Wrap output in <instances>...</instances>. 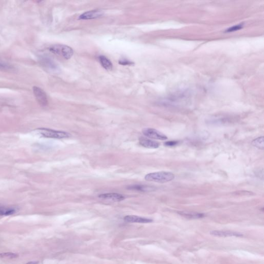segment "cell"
I'll use <instances>...</instances> for the list:
<instances>
[{
  "label": "cell",
  "instance_id": "obj_7",
  "mask_svg": "<svg viewBox=\"0 0 264 264\" xmlns=\"http://www.w3.org/2000/svg\"><path fill=\"white\" fill-rule=\"evenodd\" d=\"M99 198L113 202H120L125 199V196L118 193H106L100 194Z\"/></svg>",
  "mask_w": 264,
  "mask_h": 264
},
{
  "label": "cell",
  "instance_id": "obj_19",
  "mask_svg": "<svg viewBox=\"0 0 264 264\" xmlns=\"http://www.w3.org/2000/svg\"><path fill=\"white\" fill-rule=\"evenodd\" d=\"M119 63L120 65H124V66H125V65H132L134 64L133 62L129 61L128 60H125H125H119Z\"/></svg>",
  "mask_w": 264,
  "mask_h": 264
},
{
  "label": "cell",
  "instance_id": "obj_14",
  "mask_svg": "<svg viewBox=\"0 0 264 264\" xmlns=\"http://www.w3.org/2000/svg\"><path fill=\"white\" fill-rule=\"evenodd\" d=\"M99 58L101 64L104 68L108 70H112L113 64L108 58L104 56H100Z\"/></svg>",
  "mask_w": 264,
  "mask_h": 264
},
{
  "label": "cell",
  "instance_id": "obj_20",
  "mask_svg": "<svg viewBox=\"0 0 264 264\" xmlns=\"http://www.w3.org/2000/svg\"><path fill=\"white\" fill-rule=\"evenodd\" d=\"M178 142L176 141H170V142H166L165 145L167 147H173L177 145Z\"/></svg>",
  "mask_w": 264,
  "mask_h": 264
},
{
  "label": "cell",
  "instance_id": "obj_16",
  "mask_svg": "<svg viewBox=\"0 0 264 264\" xmlns=\"http://www.w3.org/2000/svg\"><path fill=\"white\" fill-rule=\"evenodd\" d=\"M18 257V255L12 252H5L0 253V259H13Z\"/></svg>",
  "mask_w": 264,
  "mask_h": 264
},
{
  "label": "cell",
  "instance_id": "obj_12",
  "mask_svg": "<svg viewBox=\"0 0 264 264\" xmlns=\"http://www.w3.org/2000/svg\"><path fill=\"white\" fill-rule=\"evenodd\" d=\"M128 189L131 190L138 191L142 192L151 191L154 190V188L151 186H146L143 185H133L128 187Z\"/></svg>",
  "mask_w": 264,
  "mask_h": 264
},
{
  "label": "cell",
  "instance_id": "obj_3",
  "mask_svg": "<svg viewBox=\"0 0 264 264\" xmlns=\"http://www.w3.org/2000/svg\"><path fill=\"white\" fill-rule=\"evenodd\" d=\"M50 50L55 54L63 57L66 60L70 59L74 54V51L72 49L70 48V46L65 45H56L51 47Z\"/></svg>",
  "mask_w": 264,
  "mask_h": 264
},
{
  "label": "cell",
  "instance_id": "obj_9",
  "mask_svg": "<svg viewBox=\"0 0 264 264\" xmlns=\"http://www.w3.org/2000/svg\"><path fill=\"white\" fill-rule=\"evenodd\" d=\"M139 142L140 145L146 148L156 149L158 148L160 146V143L158 142L145 137H140L139 139Z\"/></svg>",
  "mask_w": 264,
  "mask_h": 264
},
{
  "label": "cell",
  "instance_id": "obj_4",
  "mask_svg": "<svg viewBox=\"0 0 264 264\" xmlns=\"http://www.w3.org/2000/svg\"><path fill=\"white\" fill-rule=\"evenodd\" d=\"M142 132L145 136L150 139H153L160 140H165L167 139V137L162 132L159 131L158 130H155L152 128H145L143 129Z\"/></svg>",
  "mask_w": 264,
  "mask_h": 264
},
{
  "label": "cell",
  "instance_id": "obj_6",
  "mask_svg": "<svg viewBox=\"0 0 264 264\" xmlns=\"http://www.w3.org/2000/svg\"><path fill=\"white\" fill-rule=\"evenodd\" d=\"M210 234L214 236L220 237H242L244 235L242 233L237 232L230 231H220L214 230L210 232Z\"/></svg>",
  "mask_w": 264,
  "mask_h": 264
},
{
  "label": "cell",
  "instance_id": "obj_2",
  "mask_svg": "<svg viewBox=\"0 0 264 264\" xmlns=\"http://www.w3.org/2000/svg\"><path fill=\"white\" fill-rule=\"evenodd\" d=\"M38 134L45 138L63 139L70 137V134L66 132L52 130L46 128H39L36 130Z\"/></svg>",
  "mask_w": 264,
  "mask_h": 264
},
{
  "label": "cell",
  "instance_id": "obj_10",
  "mask_svg": "<svg viewBox=\"0 0 264 264\" xmlns=\"http://www.w3.org/2000/svg\"><path fill=\"white\" fill-rule=\"evenodd\" d=\"M124 220L125 221L130 223H148L153 221V220L149 218L141 217L129 215L125 217Z\"/></svg>",
  "mask_w": 264,
  "mask_h": 264
},
{
  "label": "cell",
  "instance_id": "obj_1",
  "mask_svg": "<svg viewBox=\"0 0 264 264\" xmlns=\"http://www.w3.org/2000/svg\"><path fill=\"white\" fill-rule=\"evenodd\" d=\"M174 177V174L171 172L160 171L148 174L145 176V179L149 182L165 183L172 181Z\"/></svg>",
  "mask_w": 264,
  "mask_h": 264
},
{
  "label": "cell",
  "instance_id": "obj_18",
  "mask_svg": "<svg viewBox=\"0 0 264 264\" xmlns=\"http://www.w3.org/2000/svg\"><path fill=\"white\" fill-rule=\"evenodd\" d=\"M11 69V66L9 65H7L6 63H0V70H10Z\"/></svg>",
  "mask_w": 264,
  "mask_h": 264
},
{
  "label": "cell",
  "instance_id": "obj_11",
  "mask_svg": "<svg viewBox=\"0 0 264 264\" xmlns=\"http://www.w3.org/2000/svg\"><path fill=\"white\" fill-rule=\"evenodd\" d=\"M180 215L188 219H196L200 218H204L205 217L204 214L199 213H194V212H188V211H180L178 212Z\"/></svg>",
  "mask_w": 264,
  "mask_h": 264
},
{
  "label": "cell",
  "instance_id": "obj_5",
  "mask_svg": "<svg viewBox=\"0 0 264 264\" xmlns=\"http://www.w3.org/2000/svg\"><path fill=\"white\" fill-rule=\"evenodd\" d=\"M33 91L38 102L43 106H46L48 104V98L44 91L37 86H34Z\"/></svg>",
  "mask_w": 264,
  "mask_h": 264
},
{
  "label": "cell",
  "instance_id": "obj_8",
  "mask_svg": "<svg viewBox=\"0 0 264 264\" xmlns=\"http://www.w3.org/2000/svg\"><path fill=\"white\" fill-rule=\"evenodd\" d=\"M103 15V12L101 10H94L84 12L81 15L79 19L81 20H90L101 17Z\"/></svg>",
  "mask_w": 264,
  "mask_h": 264
},
{
  "label": "cell",
  "instance_id": "obj_15",
  "mask_svg": "<svg viewBox=\"0 0 264 264\" xmlns=\"http://www.w3.org/2000/svg\"><path fill=\"white\" fill-rule=\"evenodd\" d=\"M264 137L263 136L259 137L253 140L251 142L253 146L259 149L260 150L264 149Z\"/></svg>",
  "mask_w": 264,
  "mask_h": 264
},
{
  "label": "cell",
  "instance_id": "obj_17",
  "mask_svg": "<svg viewBox=\"0 0 264 264\" xmlns=\"http://www.w3.org/2000/svg\"><path fill=\"white\" fill-rule=\"evenodd\" d=\"M243 27V24H239L236 26H233L232 27L228 28L226 30L227 32H232L234 31H238L239 29H242Z\"/></svg>",
  "mask_w": 264,
  "mask_h": 264
},
{
  "label": "cell",
  "instance_id": "obj_13",
  "mask_svg": "<svg viewBox=\"0 0 264 264\" xmlns=\"http://www.w3.org/2000/svg\"><path fill=\"white\" fill-rule=\"evenodd\" d=\"M17 211L16 208L12 207L0 206V216H6L14 214Z\"/></svg>",
  "mask_w": 264,
  "mask_h": 264
},
{
  "label": "cell",
  "instance_id": "obj_21",
  "mask_svg": "<svg viewBox=\"0 0 264 264\" xmlns=\"http://www.w3.org/2000/svg\"><path fill=\"white\" fill-rule=\"evenodd\" d=\"M38 263H39V262H37V261H32V262H27L26 264H38Z\"/></svg>",
  "mask_w": 264,
  "mask_h": 264
}]
</instances>
